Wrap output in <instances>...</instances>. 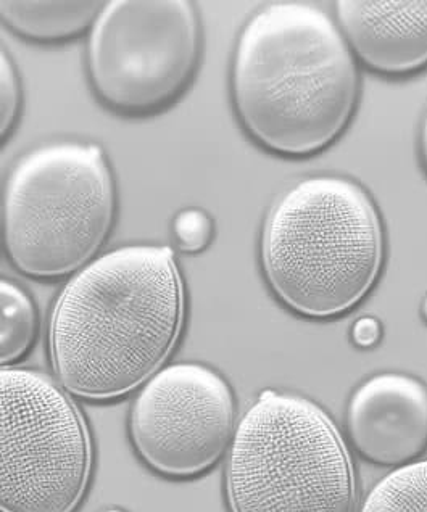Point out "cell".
<instances>
[{
	"label": "cell",
	"instance_id": "8",
	"mask_svg": "<svg viewBox=\"0 0 427 512\" xmlns=\"http://www.w3.org/2000/svg\"><path fill=\"white\" fill-rule=\"evenodd\" d=\"M234 398L220 374L202 364L158 372L134 401L131 440L158 474L191 479L210 471L228 448Z\"/></svg>",
	"mask_w": 427,
	"mask_h": 512
},
{
	"label": "cell",
	"instance_id": "17",
	"mask_svg": "<svg viewBox=\"0 0 427 512\" xmlns=\"http://www.w3.org/2000/svg\"><path fill=\"white\" fill-rule=\"evenodd\" d=\"M419 147H421V158H423V165L427 171V113L424 116L423 128H421V142H419Z\"/></svg>",
	"mask_w": 427,
	"mask_h": 512
},
{
	"label": "cell",
	"instance_id": "5",
	"mask_svg": "<svg viewBox=\"0 0 427 512\" xmlns=\"http://www.w3.org/2000/svg\"><path fill=\"white\" fill-rule=\"evenodd\" d=\"M115 184L97 145L57 142L18 160L5 187V247L26 276L57 279L83 268L115 218Z\"/></svg>",
	"mask_w": 427,
	"mask_h": 512
},
{
	"label": "cell",
	"instance_id": "10",
	"mask_svg": "<svg viewBox=\"0 0 427 512\" xmlns=\"http://www.w3.org/2000/svg\"><path fill=\"white\" fill-rule=\"evenodd\" d=\"M340 28L361 62L381 75L427 67V2L339 0Z\"/></svg>",
	"mask_w": 427,
	"mask_h": 512
},
{
	"label": "cell",
	"instance_id": "9",
	"mask_svg": "<svg viewBox=\"0 0 427 512\" xmlns=\"http://www.w3.org/2000/svg\"><path fill=\"white\" fill-rule=\"evenodd\" d=\"M347 426L369 463L407 466L427 450V389L402 374L373 377L353 395Z\"/></svg>",
	"mask_w": 427,
	"mask_h": 512
},
{
	"label": "cell",
	"instance_id": "6",
	"mask_svg": "<svg viewBox=\"0 0 427 512\" xmlns=\"http://www.w3.org/2000/svg\"><path fill=\"white\" fill-rule=\"evenodd\" d=\"M92 443L75 401L33 369H0V512H75Z\"/></svg>",
	"mask_w": 427,
	"mask_h": 512
},
{
	"label": "cell",
	"instance_id": "13",
	"mask_svg": "<svg viewBox=\"0 0 427 512\" xmlns=\"http://www.w3.org/2000/svg\"><path fill=\"white\" fill-rule=\"evenodd\" d=\"M361 512H427V461L390 472L371 490Z\"/></svg>",
	"mask_w": 427,
	"mask_h": 512
},
{
	"label": "cell",
	"instance_id": "1",
	"mask_svg": "<svg viewBox=\"0 0 427 512\" xmlns=\"http://www.w3.org/2000/svg\"><path fill=\"white\" fill-rule=\"evenodd\" d=\"M186 314L170 248L129 245L100 256L62 290L49 345L60 382L76 397H125L160 371Z\"/></svg>",
	"mask_w": 427,
	"mask_h": 512
},
{
	"label": "cell",
	"instance_id": "15",
	"mask_svg": "<svg viewBox=\"0 0 427 512\" xmlns=\"http://www.w3.org/2000/svg\"><path fill=\"white\" fill-rule=\"evenodd\" d=\"M21 89L17 71L0 46V141L10 133L20 112Z\"/></svg>",
	"mask_w": 427,
	"mask_h": 512
},
{
	"label": "cell",
	"instance_id": "2",
	"mask_svg": "<svg viewBox=\"0 0 427 512\" xmlns=\"http://www.w3.org/2000/svg\"><path fill=\"white\" fill-rule=\"evenodd\" d=\"M231 84L245 131L289 157L336 141L360 95L349 42L328 13L305 2L268 5L244 26Z\"/></svg>",
	"mask_w": 427,
	"mask_h": 512
},
{
	"label": "cell",
	"instance_id": "4",
	"mask_svg": "<svg viewBox=\"0 0 427 512\" xmlns=\"http://www.w3.org/2000/svg\"><path fill=\"white\" fill-rule=\"evenodd\" d=\"M231 512H355L344 440L320 406L265 392L239 424L226 469Z\"/></svg>",
	"mask_w": 427,
	"mask_h": 512
},
{
	"label": "cell",
	"instance_id": "14",
	"mask_svg": "<svg viewBox=\"0 0 427 512\" xmlns=\"http://www.w3.org/2000/svg\"><path fill=\"white\" fill-rule=\"evenodd\" d=\"M173 229L179 248L187 253H197L212 239L213 223L205 211L187 208L176 216Z\"/></svg>",
	"mask_w": 427,
	"mask_h": 512
},
{
	"label": "cell",
	"instance_id": "7",
	"mask_svg": "<svg viewBox=\"0 0 427 512\" xmlns=\"http://www.w3.org/2000/svg\"><path fill=\"white\" fill-rule=\"evenodd\" d=\"M199 55V18L191 2L113 0L92 25L88 70L105 105L146 115L186 89Z\"/></svg>",
	"mask_w": 427,
	"mask_h": 512
},
{
	"label": "cell",
	"instance_id": "18",
	"mask_svg": "<svg viewBox=\"0 0 427 512\" xmlns=\"http://www.w3.org/2000/svg\"><path fill=\"white\" fill-rule=\"evenodd\" d=\"M423 314H424V319H426V321H427V298H426V300H424Z\"/></svg>",
	"mask_w": 427,
	"mask_h": 512
},
{
	"label": "cell",
	"instance_id": "12",
	"mask_svg": "<svg viewBox=\"0 0 427 512\" xmlns=\"http://www.w3.org/2000/svg\"><path fill=\"white\" fill-rule=\"evenodd\" d=\"M38 313L30 295L0 279V366L15 363L33 347Z\"/></svg>",
	"mask_w": 427,
	"mask_h": 512
},
{
	"label": "cell",
	"instance_id": "16",
	"mask_svg": "<svg viewBox=\"0 0 427 512\" xmlns=\"http://www.w3.org/2000/svg\"><path fill=\"white\" fill-rule=\"evenodd\" d=\"M353 340L358 347H373L381 337V326L373 318H363L353 326Z\"/></svg>",
	"mask_w": 427,
	"mask_h": 512
},
{
	"label": "cell",
	"instance_id": "19",
	"mask_svg": "<svg viewBox=\"0 0 427 512\" xmlns=\"http://www.w3.org/2000/svg\"><path fill=\"white\" fill-rule=\"evenodd\" d=\"M105 512H125V511H121V509H108V511H105Z\"/></svg>",
	"mask_w": 427,
	"mask_h": 512
},
{
	"label": "cell",
	"instance_id": "3",
	"mask_svg": "<svg viewBox=\"0 0 427 512\" xmlns=\"http://www.w3.org/2000/svg\"><path fill=\"white\" fill-rule=\"evenodd\" d=\"M266 279L295 313L326 319L352 310L371 292L384 261V234L363 187L315 176L284 192L266 218Z\"/></svg>",
	"mask_w": 427,
	"mask_h": 512
},
{
	"label": "cell",
	"instance_id": "11",
	"mask_svg": "<svg viewBox=\"0 0 427 512\" xmlns=\"http://www.w3.org/2000/svg\"><path fill=\"white\" fill-rule=\"evenodd\" d=\"M102 2L0 0V21L23 38L54 42L75 38L94 23Z\"/></svg>",
	"mask_w": 427,
	"mask_h": 512
}]
</instances>
